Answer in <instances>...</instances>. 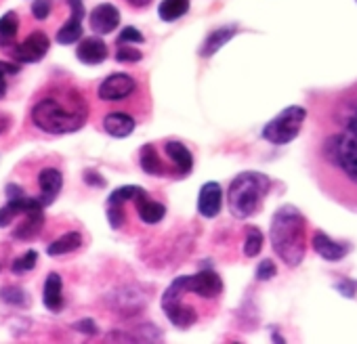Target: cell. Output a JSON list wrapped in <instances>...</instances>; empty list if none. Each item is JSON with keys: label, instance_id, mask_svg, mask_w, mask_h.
I'll use <instances>...</instances> for the list:
<instances>
[{"label": "cell", "instance_id": "1", "mask_svg": "<svg viewBox=\"0 0 357 344\" xmlns=\"http://www.w3.org/2000/svg\"><path fill=\"white\" fill-rule=\"evenodd\" d=\"M307 164L328 200L357 212V80L311 97Z\"/></svg>", "mask_w": 357, "mask_h": 344}, {"label": "cell", "instance_id": "2", "mask_svg": "<svg viewBox=\"0 0 357 344\" xmlns=\"http://www.w3.org/2000/svg\"><path fill=\"white\" fill-rule=\"evenodd\" d=\"M223 296V281L215 271H198L176 277L162 296L166 319L178 327L190 329L204 319L206 308H215Z\"/></svg>", "mask_w": 357, "mask_h": 344}, {"label": "cell", "instance_id": "3", "mask_svg": "<svg viewBox=\"0 0 357 344\" xmlns=\"http://www.w3.org/2000/svg\"><path fill=\"white\" fill-rule=\"evenodd\" d=\"M89 105L78 91H66L63 97H45L32 107V122L49 134H70L84 126Z\"/></svg>", "mask_w": 357, "mask_h": 344}, {"label": "cell", "instance_id": "4", "mask_svg": "<svg viewBox=\"0 0 357 344\" xmlns=\"http://www.w3.org/2000/svg\"><path fill=\"white\" fill-rule=\"evenodd\" d=\"M271 248L288 267H298L307 254V219L294 206H282L271 219Z\"/></svg>", "mask_w": 357, "mask_h": 344}, {"label": "cell", "instance_id": "5", "mask_svg": "<svg viewBox=\"0 0 357 344\" xmlns=\"http://www.w3.org/2000/svg\"><path fill=\"white\" fill-rule=\"evenodd\" d=\"M271 191V181L263 172H242L227 191V204L236 219H250L261 212L265 198Z\"/></svg>", "mask_w": 357, "mask_h": 344}, {"label": "cell", "instance_id": "6", "mask_svg": "<svg viewBox=\"0 0 357 344\" xmlns=\"http://www.w3.org/2000/svg\"><path fill=\"white\" fill-rule=\"evenodd\" d=\"M307 120V109L301 105H290L286 109H282L273 120H269L263 128V139L269 141L271 145H286L292 143Z\"/></svg>", "mask_w": 357, "mask_h": 344}, {"label": "cell", "instance_id": "7", "mask_svg": "<svg viewBox=\"0 0 357 344\" xmlns=\"http://www.w3.org/2000/svg\"><path fill=\"white\" fill-rule=\"evenodd\" d=\"M160 147H162V151H164V155L168 159V166L172 170V179L190 177V172L194 170V155H192V151L181 141H174V139L162 141Z\"/></svg>", "mask_w": 357, "mask_h": 344}, {"label": "cell", "instance_id": "8", "mask_svg": "<svg viewBox=\"0 0 357 344\" xmlns=\"http://www.w3.org/2000/svg\"><path fill=\"white\" fill-rule=\"evenodd\" d=\"M137 93V80L128 74H112L99 84V99L103 101H124Z\"/></svg>", "mask_w": 357, "mask_h": 344}, {"label": "cell", "instance_id": "9", "mask_svg": "<svg viewBox=\"0 0 357 344\" xmlns=\"http://www.w3.org/2000/svg\"><path fill=\"white\" fill-rule=\"evenodd\" d=\"M139 166L145 175L172 179V170L168 166V159L158 143H147L139 149Z\"/></svg>", "mask_w": 357, "mask_h": 344}, {"label": "cell", "instance_id": "10", "mask_svg": "<svg viewBox=\"0 0 357 344\" xmlns=\"http://www.w3.org/2000/svg\"><path fill=\"white\" fill-rule=\"evenodd\" d=\"M49 47H51V40L45 32H32L22 45L13 47L11 53L22 63H38L49 53Z\"/></svg>", "mask_w": 357, "mask_h": 344}, {"label": "cell", "instance_id": "11", "mask_svg": "<svg viewBox=\"0 0 357 344\" xmlns=\"http://www.w3.org/2000/svg\"><path fill=\"white\" fill-rule=\"evenodd\" d=\"M132 206H135V212H137L139 221L145 223V225H158L166 214V206L162 202H155L153 198H149L147 191L141 189V187L132 196Z\"/></svg>", "mask_w": 357, "mask_h": 344}, {"label": "cell", "instance_id": "12", "mask_svg": "<svg viewBox=\"0 0 357 344\" xmlns=\"http://www.w3.org/2000/svg\"><path fill=\"white\" fill-rule=\"evenodd\" d=\"M311 244H313L315 254L321 256V258L328 260V263H338V260H342V258L353 250L351 244L334 242V240H332L330 235H326L324 231H315L313 237H311Z\"/></svg>", "mask_w": 357, "mask_h": 344}, {"label": "cell", "instance_id": "13", "mask_svg": "<svg viewBox=\"0 0 357 344\" xmlns=\"http://www.w3.org/2000/svg\"><path fill=\"white\" fill-rule=\"evenodd\" d=\"M68 5H70V19L57 32V42L66 45V47L74 45L82 38V17H84L82 0H68Z\"/></svg>", "mask_w": 357, "mask_h": 344}, {"label": "cell", "instance_id": "14", "mask_svg": "<svg viewBox=\"0 0 357 344\" xmlns=\"http://www.w3.org/2000/svg\"><path fill=\"white\" fill-rule=\"evenodd\" d=\"M36 210H45L43 202L36 200V198H28V196H22V198H15V200H9L3 208H0V229L3 227H9L20 214H30V212H36Z\"/></svg>", "mask_w": 357, "mask_h": 344}, {"label": "cell", "instance_id": "15", "mask_svg": "<svg viewBox=\"0 0 357 344\" xmlns=\"http://www.w3.org/2000/svg\"><path fill=\"white\" fill-rule=\"evenodd\" d=\"M89 26L99 36L112 34L120 26V11L114 5H109V3L99 5V7L93 9V13L89 17Z\"/></svg>", "mask_w": 357, "mask_h": 344}, {"label": "cell", "instance_id": "16", "mask_svg": "<svg viewBox=\"0 0 357 344\" xmlns=\"http://www.w3.org/2000/svg\"><path fill=\"white\" fill-rule=\"evenodd\" d=\"M223 208V189L219 183L211 181L206 185H202L200 189V198H198V212L204 219H215Z\"/></svg>", "mask_w": 357, "mask_h": 344}, {"label": "cell", "instance_id": "17", "mask_svg": "<svg viewBox=\"0 0 357 344\" xmlns=\"http://www.w3.org/2000/svg\"><path fill=\"white\" fill-rule=\"evenodd\" d=\"M38 187H40V202L43 206H51L57 196L61 194V187H63V175L57 170V168H45L38 177Z\"/></svg>", "mask_w": 357, "mask_h": 344}, {"label": "cell", "instance_id": "18", "mask_svg": "<svg viewBox=\"0 0 357 344\" xmlns=\"http://www.w3.org/2000/svg\"><path fill=\"white\" fill-rule=\"evenodd\" d=\"M107 55H109L107 45L97 36L82 38L78 42V49H76V57L84 65H99V63H103L107 59Z\"/></svg>", "mask_w": 357, "mask_h": 344}, {"label": "cell", "instance_id": "19", "mask_svg": "<svg viewBox=\"0 0 357 344\" xmlns=\"http://www.w3.org/2000/svg\"><path fill=\"white\" fill-rule=\"evenodd\" d=\"M240 32L238 26H223V28H217L215 32H211L204 40V45L200 47V57L204 59H211L221 47H225L236 34Z\"/></svg>", "mask_w": 357, "mask_h": 344}, {"label": "cell", "instance_id": "20", "mask_svg": "<svg viewBox=\"0 0 357 344\" xmlns=\"http://www.w3.org/2000/svg\"><path fill=\"white\" fill-rule=\"evenodd\" d=\"M137 122L132 116L124 114V111H114V114H107L105 120H103V130L116 139H124L128 136L132 130H135Z\"/></svg>", "mask_w": 357, "mask_h": 344}, {"label": "cell", "instance_id": "21", "mask_svg": "<svg viewBox=\"0 0 357 344\" xmlns=\"http://www.w3.org/2000/svg\"><path fill=\"white\" fill-rule=\"evenodd\" d=\"M63 281L61 275L51 273L45 281V292H43V302L51 313H59L63 308Z\"/></svg>", "mask_w": 357, "mask_h": 344}, {"label": "cell", "instance_id": "22", "mask_svg": "<svg viewBox=\"0 0 357 344\" xmlns=\"http://www.w3.org/2000/svg\"><path fill=\"white\" fill-rule=\"evenodd\" d=\"M43 225H45V210L30 212V214H26L24 223L13 231V237H15V240L28 242V240H32V237H36V235L40 233Z\"/></svg>", "mask_w": 357, "mask_h": 344}, {"label": "cell", "instance_id": "23", "mask_svg": "<svg viewBox=\"0 0 357 344\" xmlns=\"http://www.w3.org/2000/svg\"><path fill=\"white\" fill-rule=\"evenodd\" d=\"M82 246V235L78 231H70L66 235H61L59 240H55L53 244H49L47 254L49 256H61V254H70L76 252Z\"/></svg>", "mask_w": 357, "mask_h": 344}, {"label": "cell", "instance_id": "24", "mask_svg": "<svg viewBox=\"0 0 357 344\" xmlns=\"http://www.w3.org/2000/svg\"><path fill=\"white\" fill-rule=\"evenodd\" d=\"M190 11V0H162V5L158 7V15L162 22H174L178 17H183Z\"/></svg>", "mask_w": 357, "mask_h": 344}, {"label": "cell", "instance_id": "25", "mask_svg": "<svg viewBox=\"0 0 357 344\" xmlns=\"http://www.w3.org/2000/svg\"><path fill=\"white\" fill-rule=\"evenodd\" d=\"M17 30H20V17L15 11H9L5 13L3 17H0V47L7 49V45L15 40L17 36Z\"/></svg>", "mask_w": 357, "mask_h": 344}, {"label": "cell", "instance_id": "26", "mask_svg": "<svg viewBox=\"0 0 357 344\" xmlns=\"http://www.w3.org/2000/svg\"><path fill=\"white\" fill-rule=\"evenodd\" d=\"M0 300H3L5 304H9V306H26L30 302L28 294L22 288H17V286L0 288Z\"/></svg>", "mask_w": 357, "mask_h": 344}, {"label": "cell", "instance_id": "27", "mask_svg": "<svg viewBox=\"0 0 357 344\" xmlns=\"http://www.w3.org/2000/svg\"><path fill=\"white\" fill-rule=\"evenodd\" d=\"M261 248H263V233H261V229L248 227V231H246V242H244V254H246L248 258H252V256H257V254L261 252Z\"/></svg>", "mask_w": 357, "mask_h": 344}, {"label": "cell", "instance_id": "28", "mask_svg": "<svg viewBox=\"0 0 357 344\" xmlns=\"http://www.w3.org/2000/svg\"><path fill=\"white\" fill-rule=\"evenodd\" d=\"M36 260H38V252H36V250H28L26 254H22L20 258H15V260H13L11 271H13V273H17V275L28 273V271H32V269L36 267Z\"/></svg>", "mask_w": 357, "mask_h": 344}, {"label": "cell", "instance_id": "29", "mask_svg": "<svg viewBox=\"0 0 357 344\" xmlns=\"http://www.w3.org/2000/svg\"><path fill=\"white\" fill-rule=\"evenodd\" d=\"M20 72H22V68L17 63L0 61V99L7 97V76H15Z\"/></svg>", "mask_w": 357, "mask_h": 344}, {"label": "cell", "instance_id": "30", "mask_svg": "<svg viewBox=\"0 0 357 344\" xmlns=\"http://www.w3.org/2000/svg\"><path fill=\"white\" fill-rule=\"evenodd\" d=\"M141 51H137V49H132V47H128V45H118V51H116V61H120V63H137V61H141Z\"/></svg>", "mask_w": 357, "mask_h": 344}, {"label": "cell", "instance_id": "31", "mask_svg": "<svg viewBox=\"0 0 357 344\" xmlns=\"http://www.w3.org/2000/svg\"><path fill=\"white\" fill-rule=\"evenodd\" d=\"M275 275H278V269H275V263L271 258H265L259 263V267H257V279L259 281H269Z\"/></svg>", "mask_w": 357, "mask_h": 344}, {"label": "cell", "instance_id": "32", "mask_svg": "<svg viewBox=\"0 0 357 344\" xmlns=\"http://www.w3.org/2000/svg\"><path fill=\"white\" fill-rule=\"evenodd\" d=\"M141 42H145V38L135 28H124L118 36V45H141Z\"/></svg>", "mask_w": 357, "mask_h": 344}, {"label": "cell", "instance_id": "33", "mask_svg": "<svg viewBox=\"0 0 357 344\" xmlns=\"http://www.w3.org/2000/svg\"><path fill=\"white\" fill-rule=\"evenodd\" d=\"M51 13V0H36L32 5V15L38 19V22H45Z\"/></svg>", "mask_w": 357, "mask_h": 344}, {"label": "cell", "instance_id": "34", "mask_svg": "<svg viewBox=\"0 0 357 344\" xmlns=\"http://www.w3.org/2000/svg\"><path fill=\"white\" fill-rule=\"evenodd\" d=\"M334 288H336L344 298H355V296H357V283L351 281V279H340V281H336Z\"/></svg>", "mask_w": 357, "mask_h": 344}, {"label": "cell", "instance_id": "35", "mask_svg": "<svg viewBox=\"0 0 357 344\" xmlns=\"http://www.w3.org/2000/svg\"><path fill=\"white\" fill-rule=\"evenodd\" d=\"M74 329H76V331H82V334H86V336H95V334L99 331L93 319H80V321H76V323H74Z\"/></svg>", "mask_w": 357, "mask_h": 344}, {"label": "cell", "instance_id": "36", "mask_svg": "<svg viewBox=\"0 0 357 344\" xmlns=\"http://www.w3.org/2000/svg\"><path fill=\"white\" fill-rule=\"evenodd\" d=\"M84 181L89 183V185H97V187H105V179H101L97 172H93V170H84Z\"/></svg>", "mask_w": 357, "mask_h": 344}, {"label": "cell", "instance_id": "37", "mask_svg": "<svg viewBox=\"0 0 357 344\" xmlns=\"http://www.w3.org/2000/svg\"><path fill=\"white\" fill-rule=\"evenodd\" d=\"M22 196H26V194H24V189H22L20 185H15V183H11V185H7V198H9V200H15V198H22Z\"/></svg>", "mask_w": 357, "mask_h": 344}, {"label": "cell", "instance_id": "38", "mask_svg": "<svg viewBox=\"0 0 357 344\" xmlns=\"http://www.w3.org/2000/svg\"><path fill=\"white\" fill-rule=\"evenodd\" d=\"M128 5H132V7H139V9H143V7H147L151 0H126Z\"/></svg>", "mask_w": 357, "mask_h": 344}, {"label": "cell", "instance_id": "39", "mask_svg": "<svg viewBox=\"0 0 357 344\" xmlns=\"http://www.w3.org/2000/svg\"><path fill=\"white\" fill-rule=\"evenodd\" d=\"M7 126H9V122H7V120L0 122V132H5V130H7Z\"/></svg>", "mask_w": 357, "mask_h": 344}]
</instances>
